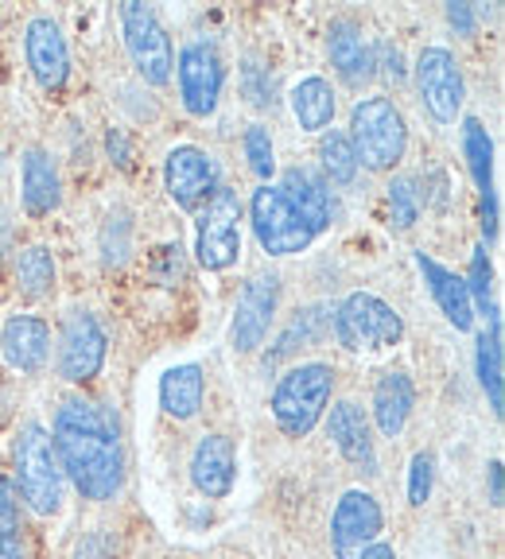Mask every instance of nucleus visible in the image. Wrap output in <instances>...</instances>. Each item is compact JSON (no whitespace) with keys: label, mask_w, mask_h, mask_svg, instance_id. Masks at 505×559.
Returning a JSON list of instances; mask_svg holds the SVG:
<instances>
[{"label":"nucleus","mask_w":505,"mask_h":559,"mask_svg":"<svg viewBox=\"0 0 505 559\" xmlns=\"http://www.w3.org/2000/svg\"><path fill=\"white\" fill-rule=\"evenodd\" d=\"M432 478H436V463H432V454L420 451L412 454L409 463V506H424L432 498Z\"/></svg>","instance_id":"obj_36"},{"label":"nucleus","mask_w":505,"mask_h":559,"mask_svg":"<svg viewBox=\"0 0 505 559\" xmlns=\"http://www.w3.org/2000/svg\"><path fill=\"white\" fill-rule=\"evenodd\" d=\"M191 481L202 498L222 501L237 481V447L230 436H202L191 454Z\"/></svg>","instance_id":"obj_16"},{"label":"nucleus","mask_w":505,"mask_h":559,"mask_svg":"<svg viewBox=\"0 0 505 559\" xmlns=\"http://www.w3.org/2000/svg\"><path fill=\"white\" fill-rule=\"evenodd\" d=\"M277 191L284 194L287 202H292V210H296L300 218H304L307 226L315 229V234L331 229L334 199H331V191H327V183H322L312 167H287V171L280 175Z\"/></svg>","instance_id":"obj_19"},{"label":"nucleus","mask_w":505,"mask_h":559,"mask_svg":"<svg viewBox=\"0 0 505 559\" xmlns=\"http://www.w3.org/2000/svg\"><path fill=\"white\" fill-rule=\"evenodd\" d=\"M381 506L366 489H347L331 513V548L339 559H357V551L381 536Z\"/></svg>","instance_id":"obj_14"},{"label":"nucleus","mask_w":505,"mask_h":559,"mask_svg":"<svg viewBox=\"0 0 505 559\" xmlns=\"http://www.w3.org/2000/svg\"><path fill=\"white\" fill-rule=\"evenodd\" d=\"M502 498H505V489H502V463H490V506L502 509Z\"/></svg>","instance_id":"obj_40"},{"label":"nucleus","mask_w":505,"mask_h":559,"mask_svg":"<svg viewBox=\"0 0 505 559\" xmlns=\"http://www.w3.org/2000/svg\"><path fill=\"white\" fill-rule=\"evenodd\" d=\"M385 199H389V226L392 229H412L420 218V191L412 175H392L389 187H385Z\"/></svg>","instance_id":"obj_31"},{"label":"nucleus","mask_w":505,"mask_h":559,"mask_svg":"<svg viewBox=\"0 0 505 559\" xmlns=\"http://www.w3.org/2000/svg\"><path fill=\"white\" fill-rule=\"evenodd\" d=\"M207 396V377L199 366H172L160 377V408L172 419H195Z\"/></svg>","instance_id":"obj_24"},{"label":"nucleus","mask_w":505,"mask_h":559,"mask_svg":"<svg viewBox=\"0 0 505 559\" xmlns=\"http://www.w3.org/2000/svg\"><path fill=\"white\" fill-rule=\"evenodd\" d=\"M357 559H397V551H392L389 544L374 540V544H369V548H362V551H357Z\"/></svg>","instance_id":"obj_41"},{"label":"nucleus","mask_w":505,"mask_h":559,"mask_svg":"<svg viewBox=\"0 0 505 559\" xmlns=\"http://www.w3.org/2000/svg\"><path fill=\"white\" fill-rule=\"evenodd\" d=\"M245 159H249L252 175L265 183L277 175V148H272V136L265 124H249V132H245Z\"/></svg>","instance_id":"obj_33"},{"label":"nucleus","mask_w":505,"mask_h":559,"mask_svg":"<svg viewBox=\"0 0 505 559\" xmlns=\"http://www.w3.org/2000/svg\"><path fill=\"white\" fill-rule=\"evenodd\" d=\"M12 463H16V493L35 509V513H59L62 506V471L55 459L51 431L44 424H24L16 431V447H12Z\"/></svg>","instance_id":"obj_4"},{"label":"nucleus","mask_w":505,"mask_h":559,"mask_svg":"<svg viewBox=\"0 0 505 559\" xmlns=\"http://www.w3.org/2000/svg\"><path fill=\"white\" fill-rule=\"evenodd\" d=\"M327 55H331L334 74L350 90H362L374 79V47L354 20H334L331 32H327Z\"/></svg>","instance_id":"obj_18"},{"label":"nucleus","mask_w":505,"mask_h":559,"mask_svg":"<svg viewBox=\"0 0 505 559\" xmlns=\"http://www.w3.org/2000/svg\"><path fill=\"white\" fill-rule=\"evenodd\" d=\"M416 269H420V276H424L432 299L439 304V311H444L447 323H451L455 331H471L474 307H471V296H467L462 276H455L451 269H444V264H439L436 257H427L424 249L416 253Z\"/></svg>","instance_id":"obj_20"},{"label":"nucleus","mask_w":505,"mask_h":559,"mask_svg":"<svg viewBox=\"0 0 505 559\" xmlns=\"http://www.w3.org/2000/svg\"><path fill=\"white\" fill-rule=\"evenodd\" d=\"M474 366H479V384L482 393H486L490 408L494 416H502V404H505V393H502V319H490V326L479 334V349H474Z\"/></svg>","instance_id":"obj_26"},{"label":"nucleus","mask_w":505,"mask_h":559,"mask_svg":"<svg viewBox=\"0 0 505 559\" xmlns=\"http://www.w3.org/2000/svg\"><path fill=\"white\" fill-rule=\"evenodd\" d=\"M105 331L90 311H70L59 331V373L70 384H86L105 366Z\"/></svg>","instance_id":"obj_11"},{"label":"nucleus","mask_w":505,"mask_h":559,"mask_svg":"<svg viewBox=\"0 0 505 559\" xmlns=\"http://www.w3.org/2000/svg\"><path fill=\"white\" fill-rule=\"evenodd\" d=\"M175 79H179V97H184V109L191 117H210L219 109L222 82H226V70H222L219 47L207 44V39H195L179 51L175 62Z\"/></svg>","instance_id":"obj_9"},{"label":"nucleus","mask_w":505,"mask_h":559,"mask_svg":"<svg viewBox=\"0 0 505 559\" xmlns=\"http://www.w3.org/2000/svg\"><path fill=\"white\" fill-rule=\"evenodd\" d=\"M447 24L455 27V35H474V9L471 4H447Z\"/></svg>","instance_id":"obj_37"},{"label":"nucleus","mask_w":505,"mask_h":559,"mask_svg":"<svg viewBox=\"0 0 505 559\" xmlns=\"http://www.w3.org/2000/svg\"><path fill=\"white\" fill-rule=\"evenodd\" d=\"M331 439L342 451V459L354 466H362L366 474L377 471V447H374V431H369L366 412L357 408L354 401H339L331 408Z\"/></svg>","instance_id":"obj_22"},{"label":"nucleus","mask_w":505,"mask_h":559,"mask_svg":"<svg viewBox=\"0 0 505 559\" xmlns=\"http://www.w3.org/2000/svg\"><path fill=\"white\" fill-rule=\"evenodd\" d=\"M249 222H252V234H257V245H261L269 257L304 253L307 245L319 237L272 183H261L257 191H252Z\"/></svg>","instance_id":"obj_7"},{"label":"nucleus","mask_w":505,"mask_h":559,"mask_svg":"<svg viewBox=\"0 0 505 559\" xmlns=\"http://www.w3.org/2000/svg\"><path fill=\"white\" fill-rule=\"evenodd\" d=\"M467 296H471V307H479L486 319H494L497 307H494V272H490V257H486V245L474 249L471 257V272H467Z\"/></svg>","instance_id":"obj_32"},{"label":"nucleus","mask_w":505,"mask_h":559,"mask_svg":"<svg viewBox=\"0 0 505 559\" xmlns=\"http://www.w3.org/2000/svg\"><path fill=\"white\" fill-rule=\"evenodd\" d=\"M462 152H467V167H471L479 194H494V140L482 129L479 117L462 121Z\"/></svg>","instance_id":"obj_27"},{"label":"nucleus","mask_w":505,"mask_h":559,"mask_svg":"<svg viewBox=\"0 0 505 559\" xmlns=\"http://www.w3.org/2000/svg\"><path fill=\"white\" fill-rule=\"evenodd\" d=\"M412 404H416V389H412L409 373L401 369H392L377 381L374 389V419H377V431L389 439H397L404 431L412 416Z\"/></svg>","instance_id":"obj_23"},{"label":"nucleus","mask_w":505,"mask_h":559,"mask_svg":"<svg viewBox=\"0 0 505 559\" xmlns=\"http://www.w3.org/2000/svg\"><path fill=\"white\" fill-rule=\"evenodd\" d=\"M0 559H24V513H20V493L4 474H0Z\"/></svg>","instance_id":"obj_30"},{"label":"nucleus","mask_w":505,"mask_h":559,"mask_svg":"<svg viewBox=\"0 0 505 559\" xmlns=\"http://www.w3.org/2000/svg\"><path fill=\"white\" fill-rule=\"evenodd\" d=\"M121 32L140 79L149 86H167L175 74V51L172 35L164 32L156 12L149 4H140V0H129V4H121Z\"/></svg>","instance_id":"obj_6"},{"label":"nucleus","mask_w":505,"mask_h":559,"mask_svg":"<svg viewBox=\"0 0 505 559\" xmlns=\"http://www.w3.org/2000/svg\"><path fill=\"white\" fill-rule=\"evenodd\" d=\"M242 90L257 109H272V105H277V82H272L269 70L257 67V62H245L242 67Z\"/></svg>","instance_id":"obj_35"},{"label":"nucleus","mask_w":505,"mask_h":559,"mask_svg":"<svg viewBox=\"0 0 505 559\" xmlns=\"http://www.w3.org/2000/svg\"><path fill=\"white\" fill-rule=\"evenodd\" d=\"M24 55H27V67H32L35 82L51 94V90L67 86V74H70V51H67V39H62L59 24L51 16H35L27 20V32H24Z\"/></svg>","instance_id":"obj_15"},{"label":"nucleus","mask_w":505,"mask_h":559,"mask_svg":"<svg viewBox=\"0 0 505 559\" xmlns=\"http://www.w3.org/2000/svg\"><path fill=\"white\" fill-rule=\"evenodd\" d=\"M0 349L12 369L39 373L51 358V326L39 314H9V323L0 331Z\"/></svg>","instance_id":"obj_17"},{"label":"nucleus","mask_w":505,"mask_h":559,"mask_svg":"<svg viewBox=\"0 0 505 559\" xmlns=\"http://www.w3.org/2000/svg\"><path fill=\"white\" fill-rule=\"evenodd\" d=\"M280 304V276L277 272H257V276L245 280L242 296L234 307V326H230V338H234L237 354H252L272 331V319H277Z\"/></svg>","instance_id":"obj_12"},{"label":"nucleus","mask_w":505,"mask_h":559,"mask_svg":"<svg viewBox=\"0 0 505 559\" xmlns=\"http://www.w3.org/2000/svg\"><path fill=\"white\" fill-rule=\"evenodd\" d=\"M16 284L27 299H44L55 292V257L44 245H27L16 257Z\"/></svg>","instance_id":"obj_28"},{"label":"nucleus","mask_w":505,"mask_h":559,"mask_svg":"<svg viewBox=\"0 0 505 559\" xmlns=\"http://www.w3.org/2000/svg\"><path fill=\"white\" fill-rule=\"evenodd\" d=\"M334 109H339V102H334L331 82L319 74H312L292 90V117L304 132H327V124L334 121Z\"/></svg>","instance_id":"obj_25"},{"label":"nucleus","mask_w":505,"mask_h":559,"mask_svg":"<svg viewBox=\"0 0 505 559\" xmlns=\"http://www.w3.org/2000/svg\"><path fill=\"white\" fill-rule=\"evenodd\" d=\"M105 148H109V156H114L117 167H129L132 152H129V136H125L121 129H109V136H105Z\"/></svg>","instance_id":"obj_38"},{"label":"nucleus","mask_w":505,"mask_h":559,"mask_svg":"<svg viewBox=\"0 0 505 559\" xmlns=\"http://www.w3.org/2000/svg\"><path fill=\"white\" fill-rule=\"evenodd\" d=\"M242 199L230 187H219L214 199L202 206L195 257L207 272H226L242 257Z\"/></svg>","instance_id":"obj_8"},{"label":"nucleus","mask_w":505,"mask_h":559,"mask_svg":"<svg viewBox=\"0 0 505 559\" xmlns=\"http://www.w3.org/2000/svg\"><path fill=\"white\" fill-rule=\"evenodd\" d=\"M331 326L339 346L354 349V354H362V349H389L404 338V323L401 314H397V307L385 304L374 292H350L334 307Z\"/></svg>","instance_id":"obj_5"},{"label":"nucleus","mask_w":505,"mask_h":559,"mask_svg":"<svg viewBox=\"0 0 505 559\" xmlns=\"http://www.w3.org/2000/svg\"><path fill=\"white\" fill-rule=\"evenodd\" d=\"M319 164L327 171L331 183H354L357 179V156H354V144L342 129H327L319 136Z\"/></svg>","instance_id":"obj_29"},{"label":"nucleus","mask_w":505,"mask_h":559,"mask_svg":"<svg viewBox=\"0 0 505 559\" xmlns=\"http://www.w3.org/2000/svg\"><path fill=\"white\" fill-rule=\"evenodd\" d=\"M55 459L62 478L86 501H114L125 486V443L117 419L86 396H70L55 412Z\"/></svg>","instance_id":"obj_1"},{"label":"nucleus","mask_w":505,"mask_h":559,"mask_svg":"<svg viewBox=\"0 0 505 559\" xmlns=\"http://www.w3.org/2000/svg\"><path fill=\"white\" fill-rule=\"evenodd\" d=\"M319 334H322V311H319V307H307V311H300L296 319H292V326L284 331V338L277 342V349H272L265 361H272V366H277L280 358H287V354H292L296 338L300 342H315Z\"/></svg>","instance_id":"obj_34"},{"label":"nucleus","mask_w":505,"mask_h":559,"mask_svg":"<svg viewBox=\"0 0 505 559\" xmlns=\"http://www.w3.org/2000/svg\"><path fill=\"white\" fill-rule=\"evenodd\" d=\"M385 79L404 82V55L401 47H385Z\"/></svg>","instance_id":"obj_39"},{"label":"nucleus","mask_w":505,"mask_h":559,"mask_svg":"<svg viewBox=\"0 0 505 559\" xmlns=\"http://www.w3.org/2000/svg\"><path fill=\"white\" fill-rule=\"evenodd\" d=\"M416 90L424 109L432 114V121L451 124L462 109V97H467V86H462V70L455 62V55L447 47H424L416 59Z\"/></svg>","instance_id":"obj_10"},{"label":"nucleus","mask_w":505,"mask_h":559,"mask_svg":"<svg viewBox=\"0 0 505 559\" xmlns=\"http://www.w3.org/2000/svg\"><path fill=\"white\" fill-rule=\"evenodd\" d=\"M164 183L167 194H172L175 206L184 210H199L214 199L219 191V164L207 156L202 148L195 144H179V148L167 152V164H164Z\"/></svg>","instance_id":"obj_13"},{"label":"nucleus","mask_w":505,"mask_h":559,"mask_svg":"<svg viewBox=\"0 0 505 559\" xmlns=\"http://www.w3.org/2000/svg\"><path fill=\"white\" fill-rule=\"evenodd\" d=\"M350 144H354L357 167L369 171H392L409 148V129H404L401 109L389 97H362L350 109Z\"/></svg>","instance_id":"obj_3"},{"label":"nucleus","mask_w":505,"mask_h":559,"mask_svg":"<svg viewBox=\"0 0 505 559\" xmlns=\"http://www.w3.org/2000/svg\"><path fill=\"white\" fill-rule=\"evenodd\" d=\"M20 199L32 218H47L62 202V179L55 159L44 148H27L24 164H20Z\"/></svg>","instance_id":"obj_21"},{"label":"nucleus","mask_w":505,"mask_h":559,"mask_svg":"<svg viewBox=\"0 0 505 559\" xmlns=\"http://www.w3.org/2000/svg\"><path fill=\"white\" fill-rule=\"evenodd\" d=\"M334 393V369L327 361H304V366H292L272 389V419L277 428L292 439H304L315 431V424L327 412V401Z\"/></svg>","instance_id":"obj_2"}]
</instances>
